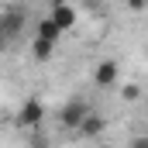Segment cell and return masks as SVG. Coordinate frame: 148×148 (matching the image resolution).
<instances>
[{
    "label": "cell",
    "mask_w": 148,
    "mask_h": 148,
    "mask_svg": "<svg viewBox=\"0 0 148 148\" xmlns=\"http://www.w3.org/2000/svg\"><path fill=\"white\" fill-rule=\"evenodd\" d=\"M41 121H45V107H41V100H24L21 110H17V124L28 127V131H38Z\"/></svg>",
    "instance_id": "4"
},
{
    "label": "cell",
    "mask_w": 148,
    "mask_h": 148,
    "mask_svg": "<svg viewBox=\"0 0 148 148\" xmlns=\"http://www.w3.org/2000/svg\"><path fill=\"white\" fill-rule=\"evenodd\" d=\"M90 114H93V107H90L86 100H79V97H76V100H69V103L59 110V121H62V127H66V131H79V124H83Z\"/></svg>",
    "instance_id": "1"
},
{
    "label": "cell",
    "mask_w": 148,
    "mask_h": 148,
    "mask_svg": "<svg viewBox=\"0 0 148 148\" xmlns=\"http://www.w3.org/2000/svg\"><path fill=\"white\" fill-rule=\"evenodd\" d=\"M131 148H148V134H138V138L131 141Z\"/></svg>",
    "instance_id": "10"
},
{
    "label": "cell",
    "mask_w": 148,
    "mask_h": 148,
    "mask_svg": "<svg viewBox=\"0 0 148 148\" xmlns=\"http://www.w3.org/2000/svg\"><path fill=\"white\" fill-rule=\"evenodd\" d=\"M48 21L59 31H69V28H76V21H79V10H76L73 3H52L48 7Z\"/></svg>",
    "instance_id": "2"
},
{
    "label": "cell",
    "mask_w": 148,
    "mask_h": 148,
    "mask_svg": "<svg viewBox=\"0 0 148 148\" xmlns=\"http://www.w3.org/2000/svg\"><path fill=\"white\" fill-rule=\"evenodd\" d=\"M117 79H121V66H117L114 59H103V62L93 69V83H97V90H114Z\"/></svg>",
    "instance_id": "3"
},
{
    "label": "cell",
    "mask_w": 148,
    "mask_h": 148,
    "mask_svg": "<svg viewBox=\"0 0 148 148\" xmlns=\"http://www.w3.org/2000/svg\"><path fill=\"white\" fill-rule=\"evenodd\" d=\"M55 45H59V41H45V38H31V55H35V62H48V59L55 55Z\"/></svg>",
    "instance_id": "6"
},
{
    "label": "cell",
    "mask_w": 148,
    "mask_h": 148,
    "mask_svg": "<svg viewBox=\"0 0 148 148\" xmlns=\"http://www.w3.org/2000/svg\"><path fill=\"white\" fill-rule=\"evenodd\" d=\"M103 127H107V121H103L100 114H90V117L79 124V134H83V138H100V134H103Z\"/></svg>",
    "instance_id": "5"
},
{
    "label": "cell",
    "mask_w": 148,
    "mask_h": 148,
    "mask_svg": "<svg viewBox=\"0 0 148 148\" xmlns=\"http://www.w3.org/2000/svg\"><path fill=\"white\" fill-rule=\"evenodd\" d=\"M0 35H3V7H0Z\"/></svg>",
    "instance_id": "11"
},
{
    "label": "cell",
    "mask_w": 148,
    "mask_h": 148,
    "mask_svg": "<svg viewBox=\"0 0 148 148\" xmlns=\"http://www.w3.org/2000/svg\"><path fill=\"white\" fill-rule=\"evenodd\" d=\"M31 148H48V138L41 131H31Z\"/></svg>",
    "instance_id": "9"
},
{
    "label": "cell",
    "mask_w": 148,
    "mask_h": 148,
    "mask_svg": "<svg viewBox=\"0 0 148 148\" xmlns=\"http://www.w3.org/2000/svg\"><path fill=\"white\" fill-rule=\"evenodd\" d=\"M35 38H45V41H59V38H62V31H59V28H55L48 17H41V21H38V28H35Z\"/></svg>",
    "instance_id": "7"
},
{
    "label": "cell",
    "mask_w": 148,
    "mask_h": 148,
    "mask_svg": "<svg viewBox=\"0 0 148 148\" xmlns=\"http://www.w3.org/2000/svg\"><path fill=\"white\" fill-rule=\"evenodd\" d=\"M121 97H124L127 103H134V100H141V86H138V83H127V86L121 90Z\"/></svg>",
    "instance_id": "8"
}]
</instances>
